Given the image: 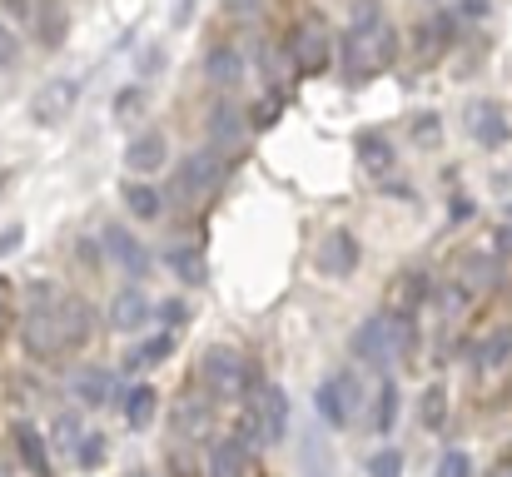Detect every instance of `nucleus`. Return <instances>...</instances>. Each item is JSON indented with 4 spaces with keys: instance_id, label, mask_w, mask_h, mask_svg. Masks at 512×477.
I'll use <instances>...</instances> for the list:
<instances>
[{
    "instance_id": "46",
    "label": "nucleus",
    "mask_w": 512,
    "mask_h": 477,
    "mask_svg": "<svg viewBox=\"0 0 512 477\" xmlns=\"http://www.w3.org/2000/svg\"><path fill=\"white\" fill-rule=\"evenodd\" d=\"M10 5V15H35V0H5Z\"/></svg>"
},
{
    "instance_id": "43",
    "label": "nucleus",
    "mask_w": 512,
    "mask_h": 477,
    "mask_svg": "<svg viewBox=\"0 0 512 477\" xmlns=\"http://www.w3.org/2000/svg\"><path fill=\"white\" fill-rule=\"evenodd\" d=\"M249 115H254L249 125H274V105H264V100H259V105H254Z\"/></svg>"
},
{
    "instance_id": "11",
    "label": "nucleus",
    "mask_w": 512,
    "mask_h": 477,
    "mask_svg": "<svg viewBox=\"0 0 512 477\" xmlns=\"http://www.w3.org/2000/svg\"><path fill=\"white\" fill-rule=\"evenodd\" d=\"M358 259H363V249H358V239H353L348 229H334V234L319 244V254H314V264H319L324 279H348V274L358 269Z\"/></svg>"
},
{
    "instance_id": "31",
    "label": "nucleus",
    "mask_w": 512,
    "mask_h": 477,
    "mask_svg": "<svg viewBox=\"0 0 512 477\" xmlns=\"http://www.w3.org/2000/svg\"><path fill=\"white\" fill-rule=\"evenodd\" d=\"M75 458H80V468H100V463L110 458V443H105V433H85V438L75 443Z\"/></svg>"
},
{
    "instance_id": "47",
    "label": "nucleus",
    "mask_w": 512,
    "mask_h": 477,
    "mask_svg": "<svg viewBox=\"0 0 512 477\" xmlns=\"http://www.w3.org/2000/svg\"><path fill=\"white\" fill-rule=\"evenodd\" d=\"M493 477H512V463H498V473Z\"/></svg>"
},
{
    "instance_id": "21",
    "label": "nucleus",
    "mask_w": 512,
    "mask_h": 477,
    "mask_svg": "<svg viewBox=\"0 0 512 477\" xmlns=\"http://www.w3.org/2000/svg\"><path fill=\"white\" fill-rule=\"evenodd\" d=\"M165 264H170L184 284H194V289H199V284H209V264H204V254H199L194 244H189V249H184V244L170 249V254H165Z\"/></svg>"
},
{
    "instance_id": "17",
    "label": "nucleus",
    "mask_w": 512,
    "mask_h": 477,
    "mask_svg": "<svg viewBox=\"0 0 512 477\" xmlns=\"http://www.w3.org/2000/svg\"><path fill=\"white\" fill-rule=\"evenodd\" d=\"M209 140H214V150H234L239 140H244V110L239 105H214L209 110Z\"/></svg>"
},
{
    "instance_id": "49",
    "label": "nucleus",
    "mask_w": 512,
    "mask_h": 477,
    "mask_svg": "<svg viewBox=\"0 0 512 477\" xmlns=\"http://www.w3.org/2000/svg\"><path fill=\"white\" fill-rule=\"evenodd\" d=\"M0 477H10V468H5V463H0Z\"/></svg>"
},
{
    "instance_id": "16",
    "label": "nucleus",
    "mask_w": 512,
    "mask_h": 477,
    "mask_svg": "<svg viewBox=\"0 0 512 477\" xmlns=\"http://www.w3.org/2000/svg\"><path fill=\"white\" fill-rule=\"evenodd\" d=\"M254 468V453L239 443V438H219L214 453H209V477H249Z\"/></svg>"
},
{
    "instance_id": "40",
    "label": "nucleus",
    "mask_w": 512,
    "mask_h": 477,
    "mask_svg": "<svg viewBox=\"0 0 512 477\" xmlns=\"http://www.w3.org/2000/svg\"><path fill=\"white\" fill-rule=\"evenodd\" d=\"M20 239H25V229H20V224H10V229L0 234V259H5V254H15V249H20Z\"/></svg>"
},
{
    "instance_id": "13",
    "label": "nucleus",
    "mask_w": 512,
    "mask_h": 477,
    "mask_svg": "<svg viewBox=\"0 0 512 477\" xmlns=\"http://www.w3.org/2000/svg\"><path fill=\"white\" fill-rule=\"evenodd\" d=\"M150 314H155V304L145 299V289H120L110 299V328L115 333H140L150 323Z\"/></svg>"
},
{
    "instance_id": "48",
    "label": "nucleus",
    "mask_w": 512,
    "mask_h": 477,
    "mask_svg": "<svg viewBox=\"0 0 512 477\" xmlns=\"http://www.w3.org/2000/svg\"><path fill=\"white\" fill-rule=\"evenodd\" d=\"M125 477H160V473H150V468H135V473H125Z\"/></svg>"
},
{
    "instance_id": "20",
    "label": "nucleus",
    "mask_w": 512,
    "mask_h": 477,
    "mask_svg": "<svg viewBox=\"0 0 512 477\" xmlns=\"http://www.w3.org/2000/svg\"><path fill=\"white\" fill-rule=\"evenodd\" d=\"M15 453H20V463L30 468V477H45L50 473V458H45V438L35 433V428H15Z\"/></svg>"
},
{
    "instance_id": "37",
    "label": "nucleus",
    "mask_w": 512,
    "mask_h": 477,
    "mask_svg": "<svg viewBox=\"0 0 512 477\" xmlns=\"http://www.w3.org/2000/svg\"><path fill=\"white\" fill-rule=\"evenodd\" d=\"M155 314H160L165 328H184L189 323V304L184 299H165V304H155Z\"/></svg>"
},
{
    "instance_id": "2",
    "label": "nucleus",
    "mask_w": 512,
    "mask_h": 477,
    "mask_svg": "<svg viewBox=\"0 0 512 477\" xmlns=\"http://www.w3.org/2000/svg\"><path fill=\"white\" fill-rule=\"evenodd\" d=\"M339 55H343V80L348 85H363V80H373L378 70H388L398 60V35H393L388 20L383 25H368V30H348Z\"/></svg>"
},
{
    "instance_id": "12",
    "label": "nucleus",
    "mask_w": 512,
    "mask_h": 477,
    "mask_svg": "<svg viewBox=\"0 0 512 477\" xmlns=\"http://www.w3.org/2000/svg\"><path fill=\"white\" fill-rule=\"evenodd\" d=\"M468 135H473L483 150H498V145L512 135L503 105H498V100H473V105H468Z\"/></svg>"
},
{
    "instance_id": "18",
    "label": "nucleus",
    "mask_w": 512,
    "mask_h": 477,
    "mask_svg": "<svg viewBox=\"0 0 512 477\" xmlns=\"http://www.w3.org/2000/svg\"><path fill=\"white\" fill-rule=\"evenodd\" d=\"M204 75H209L219 90H229V85L244 80V55H239L234 45H214V50L204 55Z\"/></svg>"
},
{
    "instance_id": "25",
    "label": "nucleus",
    "mask_w": 512,
    "mask_h": 477,
    "mask_svg": "<svg viewBox=\"0 0 512 477\" xmlns=\"http://www.w3.org/2000/svg\"><path fill=\"white\" fill-rule=\"evenodd\" d=\"M418 423L433 428V433L448 423V388H443V383H428V388H423V398H418Z\"/></svg>"
},
{
    "instance_id": "15",
    "label": "nucleus",
    "mask_w": 512,
    "mask_h": 477,
    "mask_svg": "<svg viewBox=\"0 0 512 477\" xmlns=\"http://www.w3.org/2000/svg\"><path fill=\"white\" fill-rule=\"evenodd\" d=\"M423 299H428V274L408 269V274H398V284H393V294H388V314L413 318L418 309H423Z\"/></svg>"
},
{
    "instance_id": "34",
    "label": "nucleus",
    "mask_w": 512,
    "mask_h": 477,
    "mask_svg": "<svg viewBox=\"0 0 512 477\" xmlns=\"http://www.w3.org/2000/svg\"><path fill=\"white\" fill-rule=\"evenodd\" d=\"M224 20L254 25V20H264V0H224Z\"/></svg>"
},
{
    "instance_id": "8",
    "label": "nucleus",
    "mask_w": 512,
    "mask_h": 477,
    "mask_svg": "<svg viewBox=\"0 0 512 477\" xmlns=\"http://www.w3.org/2000/svg\"><path fill=\"white\" fill-rule=\"evenodd\" d=\"M219 184H224V159L214 155V150H199V155L184 159V169H179V179H174V194H179L184 204H204Z\"/></svg>"
},
{
    "instance_id": "39",
    "label": "nucleus",
    "mask_w": 512,
    "mask_h": 477,
    "mask_svg": "<svg viewBox=\"0 0 512 477\" xmlns=\"http://www.w3.org/2000/svg\"><path fill=\"white\" fill-rule=\"evenodd\" d=\"M15 55H20V45H15V35H10V25L0 20V65H10Z\"/></svg>"
},
{
    "instance_id": "23",
    "label": "nucleus",
    "mask_w": 512,
    "mask_h": 477,
    "mask_svg": "<svg viewBox=\"0 0 512 477\" xmlns=\"http://www.w3.org/2000/svg\"><path fill=\"white\" fill-rule=\"evenodd\" d=\"M75 398L80 403H110L115 398V378L105 368H85V373H75Z\"/></svg>"
},
{
    "instance_id": "41",
    "label": "nucleus",
    "mask_w": 512,
    "mask_h": 477,
    "mask_svg": "<svg viewBox=\"0 0 512 477\" xmlns=\"http://www.w3.org/2000/svg\"><path fill=\"white\" fill-rule=\"evenodd\" d=\"M140 100H145V90H125V95L115 100V115H130V110H135Z\"/></svg>"
},
{
    "instance_id": "4",
    "label": "nucleus",
    "mask_w": 512,
    "mask_h": 477,
    "mask_svg": "<svg viewBox=\"0 0 512 477\" xmlns=\"http://www.w3.org/2000/svg\"><path fill=\"white\" fill-rule=\"evenodd\" d=\"M408 348H413V323H408V318L373 314L353 328V358H363V363H373V368L408 358Z\"/></svg>"
},
{
    "instance_id": "6",
    "label": "nucleus",
    "mask_w": 512,
    "mask_h": 477,
    "mask_svg": "<svg viewBox=\"0 0 512 477\" xmlns=\"http://www.w3.org/2000/svg\"><path fill=\"white\" fill-rule=\"evenodd\" d=\"M289 60H294L299 75L329 70V60H334V35H329V25H324L319 15H304V20L289 30Z\"/></svg>"
},
{
    "instance_id": "44",
    "label": "nucleus",
    "mask_w": 512,
    "mask_h": 477,
    "mask_svg": "<svg viewBox=\"0 0 512 477\" xmlns=\"http://www.w3.org/2000/svg\"><path fill=\"white\" fill-rule=\"evenodd\" d=\"M189 15H194V0H179V5H174V25H184Z\"/></svg>"
},
{
    "instance_id": "36",
    "label": "nucleus",
    "mask_w": 512,
    "mask_h": 477,
    "mask_svg": "<svg viewBox=\"0 0 512 477\" xmlns=\"http://www.w3.org/2000/svg\"><path fill=\"white\" fill-rule=\"evenodd\" d=\"M438 477H473V458H468L463 448L443 453V458H438Z\"/></svg>"
},
{
    "instance_id": "38",
    "label": "nucleus",
    "mask_w": 512,
    "mask_h": 477,
    "mask_svg": "<svg viewBox=\"0 0 512 477\" xmlns=\"http://www.w3.org/2000/svg\"><path fill=\"white\" fill-rule=\"evenodd\" d=\"M413 140H418V145H443V125H438V115H418Z\"/></svg>"
},
{
    "instance_id": "32",
    "label": "nucleus",
    "mask_w": 512,
    "mask_h": 477,
    "mask_svg": "<svg viewBox=\"0 0 512 477\" xmlns=\"http://www.w3.org/2000/svg\"><path fill=\"white\" fill-rule=\"evenodd\" d=\"M368 477H403V453L398 448H378L368 458Z\"/></svg>"
},
{
    "instance_id": "24",
    "label": "nucleus",
    "mask_w": 512,
    "mask_h": 477,
    "mask_svg": "<svg viewBox=\"0 0 512 477\" xmlns=\"http://www.w3.org/2000/svg\"><path fill=\"white\" fill-rule=\"evenodd\" d=\"M174 433H179V438H199V433H209V403H199V398H179V408H174Z\"/></svg>"
},
{
    "instance_id": "45",
    "label": "nucleus",
    "mask_w": 512,
    "mask_h": 477,
    "mask_svg": "<svg viewBox=\"0 0 512 477\" xmlns=\"http://www.w3.org/2000/svg\"><path fill=\"white\" fill-rule=\"evenodd\" d=\"M458 10H463V15H488V0H463Z\"/></svg>"
},
{
    "instance_id": "5",
    "label": "nucleus",
    "mask_w": 512,
    "mask_h": 477,
    "mask_svg": "<svg viewBox=\"0 0 512 477\" xmlns=\"http://www.w3.org/2000/svg\"><path fill=\"white\" fill-rule=\"evenodd\" d=\"M284 433H289V398H284V388H274V383L254 388V398H249V408H244L234 438L254 453L259 443H279Z\"/></svg>"
},
{
    "instance_id": "28",
    "label": "nucleus",
    "mask_w": 512,
    "mask_h": 477,
    "mask_svg": "<svg viewBox=\"0 0 512 477\" xmlns=\"http://www.w3.org/2000/svg\"><path fill=\"white\" fill-rule=\"evenodd\" d=\"M478 363H483V368H503V363H512V323L508 328H493V333L483 338Z\"/></svg>"
},
{
    "instance_id": "9",
    "label": "nucleus",
    "mask_w": 512,
    "mask_h": 477,
    "mask_svg": "<svg viewBox=\"0 0 512 477\" xmlns=\"http://www.w3.org/2000/svg\"><path fill=\"white\" fill-rule=\"evenodd\" d=\"M358 403H363V383H358V373H334L324 388H319V413H324V423H353V413H358Z\"/></svg>"
},
{
    "instance_id": "14",
    "label": "nucleus",
    "mask_w": 512,
    "mask_h": 477,
    "mask_svg": "<svg viewBox=\"0 0 512 477\" xmlns=\"http://www.w3.org/2000/svg\"><path fill=\"white\" fill-rule=\"evenodd\" d=\"M165 159H170V140H165V130H145V135H135V140L125 145V164H130V174H155V169H165Z\"/></svg>"
},
{
    "instance_id": "35",
    "label": "nucleus",
    "mask_w": 512,
    "mask_h": 477,
    "mask_svg": "<svg viewBox=\"0 0 512 477\" xmlns=\"http://www.w3.org/2000/svg\"><path fill=\"white\" fill-rule=\"evenodd\" d=\"M50 433H55V443H60V448H75V443L85 438V428H80V418H75V413H60V418L50 423Z\"/></svg>"
},
{
    "instance_id": "26",
    "label": "nucleus",
    "mask_w": 512,
    "mask_h": 477,
    "mask_svg": "<svg viewBox=\"0 0 512 477\" xmlns=\"http://www.w3.org/2000/svg\"><path fill=\"white\" fill-rule=\"evenodd\" d=\"M353 150H358V159H363L368 169H393V145H388L378 130H363V135L353 140Z\"/></svg>"
},
{
    "instance_id": "30",
    "label": "nucleus",
    "mask_w": 512,
    "mask_h": 477,
    "mask_svg": "<svg viewBox=\"0 0 512 477\" xmlns=\"http://www.w3.org/2000/svg\"><path fill=\"white\" fill-rule=\"evenodd\" d=\"M35 15H40V45L55 50V45L65 40V25H70L65 10H60V5H35Z\"/></svg>"
},
{
    "instance_id": "1",
    "label": "nucleus",
    "mask_w": 512,
    "mask_h": 477,
    "mask_svg": "<svg viewBox=\"0 0 512 477\" xmlns=\"http://www.w3.org/2000/svg\"><path fill=\"white\" fill-rule=\"evenodd\" d=\"M90 333H95L90 304L50 294V289H35V309H25V318H20V338L35 358H65V353L85 348Z\"/></svg>"
},
{
    "instance_id": "7",
    "label": "nucleus",
    "mask_w": 512,
    "mask_h": 477,
    "mask_svg": "<svg viewBox=\"0 0 512 477\" xmlns=\"http://www.w3.org/2000/svg\"><path fill=\"white\" fill-rule=\"evenodd\" d=\"M75 105H80V80L55 75V80H45V85L30 95V125L55 130V125H65V120L75 115Z\"/></svg>"
},
{
    "instance_id": "27",
    "label": "nucleus",
    "mask_w": 512,
    "mask_h": 477,
    "mask_svg": "<svg viewBox=\"0 0 512 477\" xmlns=\"http://www.w3.org/2000/svg\"><path fill=\"white\" fill-rule=\"evenodd\" d=\"M174 353V338L170 333H155V338H145L130 358H125V368H155V363H165Z\"/></svg>"
},
{
    "instance_id": "3",
    "label": "nucleus",
    "mask_w": 512,
    "mask_h": 477,
    "mask_svg": "<svg viewBox=\"0 0 512 477\" xmlns=\"http://www.w3.org/2000/svg\"><path fill=\"white\" fill-rule=\"evenodd\" d=\"M199 383H204V393L219 398V403H244V398L259 388L254 363H249L239 348H224V343H214V348L204 353V363H199Z\"/></svg>"
},
{
    "instance_id": "10",
    "label": "nucleus",
    "mask_w": 512,
    "mask_h": 477,
    "mask_svg": "<svg viewBox=\"0 0 512 477\" xmlns=\"http://www.w3.org/2000/svg\"><path fill=\"white\" fill-rule=\"evenodd\" d=\"M100 244H105V254L130 274V279H145L150 274V254H145V244L125 229V224H105V234H100Z\"/></svg>"
},
{
    "instance_id": "19",
    "label": "nucleus",
    "mask_w": 512,
    "mask_h": 477,
    "mask_svg": "<svg viewBox=\"0 0 512 477\" xmlns=\"http://www.w3.org/2000/svg\"><path fill=\"white\" fill-rule=\"evenodd\" d=\"M155 413H160V393L145 383V388H130L125 393V423L140 433V428H150L155 423Z\"/></svg>"
},
{
    "instance_id": "29",
    "label": "nucleus",
    "mask_w": 512,
    "mask_h": 477,
    "mask_svg": "<svg viewBox=\"0 0 512 477\" xmlns=\"http://www.w3.org/2000/svg\"><path fill=\"white\" fill-rule=\"evenodd\" d=\"M393 423H398V383H383V388H378V403H373V428H378V438H388Z\"/></svg>"
},
{
    "instance_id": "22",
    "label": "nucleus",
    "mask_w": 512,
    "mask_h": 477,
    "mask_svg": "<svg viewBox=\"0 0 512 477\" xmlns=\"http://www.w3.org/2000/svg\"><path fill=\"white\" fill-rule=\"evenodd\" d=\"M120 199H125V209H130L135 219H160V209H165L160 189H150V184H140V179H130V184L120 189Z\"/></svg>"
},
{
    "instance_id": "42",
    "label": "nucleus",
    "mask_w": 512,
    "mask_h": 477,
    "mask_svg": "<svg viewBox=\"0 0 512 477\" xmlns=\"http://www.w3.org/2000/svg\"><path fill=\"white\" fill-rule=\"evenodd\" d=\"M5 328H10V284L0 279V338H5Z\"/></svg>"
},
{
    "instance_id": "33",
    "label": "nucleus",
    "mask_w": 512,
    "mask_h": 477,
    "mask_svg": "<svg viewBox=\"0 0 512 477\" xmlns=\"http://www.w3.org/2000/svg\"><path fill=\"white\" fill-rule=\"evenodd\" d=\"M368 25H383V5H378V0H353L348 30H368Z\"/></svg>"
}]
</instances>
